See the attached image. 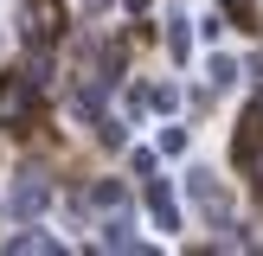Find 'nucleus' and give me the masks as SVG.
Listing matches in <instances>:
<instances>
[{
    "instance_id": "f257e3e1",
    "label": "nucleus",
    "mask_w": 263,
    "mask_h": 256,
    "mask_svg": "<svg viewBox=\"0 0 263 256\" xmlns=\"http://www.w3.org/2000/svg\"><path fill=\"white\" fill-rule=\"evenodd\" d=\"M32 19H39V38H58V19H64V7H58V0H32Z\"/></svg>"
}]
</instances>
